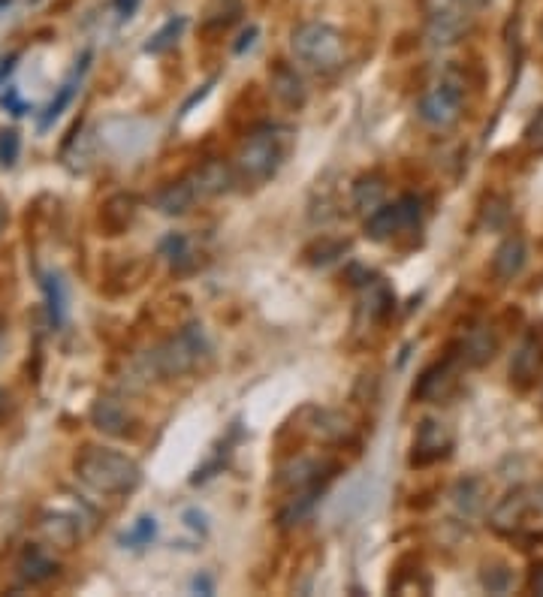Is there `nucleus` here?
Masks as SVG:
<instances>
[{
    "instance_id": "nucleus-1",
    "label": "nucleus",
    "mask_w": 543,
    "mask_h": 597,
    "mask_svg": "<svg viewBox=\"0 0 543 597\" xmlns=\"http://www.w3.org/2000/svg\"><path fill=\"white\" fill-rule=\"evenodd\" d=\"M76 474L85 486L112 498L130 495L142 483V468L127 453L109 447H85L76 456Z\"/></svg>"
},
{
    "instance_id": "nucleus-2",
    "label": "nucleus",
    "mask_w": 543,
    "mask_h": 597,
    "mask_svg": "<svg viewBox=\"0 0 543 597\" xmlns=\"http://www.w3.org/2000/svg\"><path fill=\"white\" fill-rule=\"evenodd\" d=\"M287 157V133L278 127H263L254 130L236 151L233 157V172L236 181L245 187H263L278 175Z\"/></svg>"
},
{
    "instance_id": "nucleus-3",
    "label": "nucleus",
    "mask_w": 543,
    "mask_h": 597,
    "mask_svg": "<svg viewBox=\"0 0 543 597\" xmlns=\"http://www.w3.org/2000/svg\"><path fill=\"white\" fill-rule=\"evenodd\" d=\"M293 58L305 64L308 70L320 76H332L344 67L347 61V43L344 34L326 22H305L293 31L290 37Z\"/></svg>"
},
{
    "instance_id": "nucleus-4",
    "label": "nucleus",
    "mask_w": 543,
    "mask_h": 597,
    "mask_svg": "<svg viewBox=\"0 0 543 597\" xmlns=\"http://www.w3.org/2000/svg\"><path fill=\"white\" fill-rule=\"evenodd\" d=\"M206 356H209V341H206L203 326L200 323H188L151 353V368H154L157 377L172 380V377L191 374Z\"/></svg>"
},
{
    "instance_id": "nucleus-5",
    "label": "nucleus",
    "mask_w": 543,
    "mask_h": 597,
    "mask_svg": "<svg viewBox=\"0 0 543 597\" xmlns=\"http://www.w3.org/2000/svg\"><path fill=\"white\" fill-rule=\"evenodd\" d=\"M435 46H453L471 25L474 0H420Z\"/></svg>"
},
{
    "instance_id": "nucleus-6",
    "label": "nucleus",
    "mask_w": 543,
    "mask_h": 597,
    "mask_svg": "<svg viewBox=\"0 0 543 597\" xmlns=\"http://www.w3.org/2000/svg\"><path fill=\"white\" fill-rule=\"evenodd\" d=\"M462 100H465L462 85L456 79H441L420 97L417 115L423 124H429L435 130H447L462 118Z\"/></svg>"
},
{
    "instance_id": "nucleus-7",
    "label": "nucleus",
    "mask_w": 543,
    "mask_h": 597,
    "mask_svg": "<svg viewBox=\"0 0 543 597\" xmlns=\"http://www.w3.org/2000/svg\"><path fill=\"white\" fill-rule=\"evenodd\" d=\"M335 465L323 462V459H311V456H296L290 459L287 465L278 468V477H275V486L281 492L290 495H302V492H323L329 477H332Z\"/></svg>"
},
{
    "instance_id": "nucleus-8",
    "label": "nucleus",
    "mask_w": 543,
    "mask_h": 597,
    "mask_svg": "<svg viewBox=\"0 0 543 597\" xmlns=\"http://www.w3.org/2000/svg\"><path fill=\"white\" fill-rule=\"evenodd\" d=\"M420 221V199L414 193L396 199V203H384L378 206L369 218H366V236L375 242H387L396 233L414 227Z\"/></svg>"
},
{
    "instance_id": "nucleus-9",
    "label": "nucleus",
    "mask_w": 543,
    "mask_h": 597,
    "mask_svg": "<svg viewBox=\"0 0 543 597\" xmlns=\"http://www.w3.org/2000/svg\"><path fill=\"white\" fill-rule=\"evenodd\" d=\"M450 450H453V432L441 420H423L414 435L411 465H417V468L435 465V462L447 459Z\"/></svg>"
},
{
    "instance_id": "nucleus-10",
    "label": "nucleus",
    "mask_w": 543,
    "mask_h": 597,
    "mask_svg": "<svg viewBox=\"0 0 543 597\" xmlns=\"http://www.w3.org/2000/svg\"><path fill=\"white\" fill-rule=\"evenodd\" d=\"M534 510V498H531V486H516L510 489L489 513V525L501 534H513L516 528H522L525 516Z\"/></svg>"
},
{
    "instance_id": "nucleus-11",
    "label": "nucleus",
    "mask_w": 543,
    "mask_h": 597,
    "mask_svg": "<svg viewBox=\"0 0 543 597\" xmlns=\"http://www.w3.org/2000/svg\"><path fill=\"white\" fill-rule=\"evenodd\" d=\"M197 199H200V193H197V187H194V181L188 175V178H178V181L163 184L151 196V206L160 215H166V218H181V215H188L197 206Z\"/></svg>"
},
{
    "instance_id": "nucleus-12",
    "label": "nucleus",
    "mask_w": 543,
    "mask_h": 597,
    "mask_svg": "<svg viewBox=\"0 0 543 597\" xmlns=\"http://www.w3.org/2000/svg\"><path fill=\"white\" fill-rule=\"evenodd\" d=\"M269 88H272V97L287 106V109H302L308 103V88H305V79L284 61H275L272 70H269Z\"/></svg>"
},
{
    "instance_id": "nucleus-13",
    "label": "nucleus",
    "mask_w": 543,
    "mask_h": 597,
    "mask_svg": "<svg viewBox=\"0 0 543 597\" xmlns=\"http://www.w3.org/2000/svg\"><path fill=\"white\" fill-rule=\"evenodd\" d=\"M456 359L459 356H447L432 368H426L414 386V398H420V402H441V398H447V392L456 386V368H453Z\"/></svg>"
},
{
    "instance_id": "nucleus-14",
    "label": "nucleus",
    "mask_w": 543,
    "mask_h": 597,
    "mask_svg": "<svg viewBox=\"0 0 543 597\" xmlns=\"http://www.w3.org/2000/svg\"><path fill=\"white\" fill-rule=\"evenodd\" d=\"M139 212V199L133 193H115L100 206V230L103 236H121L130 230Z\"/></svg>"
},
{
    "instance_id": "nucleus-15",
    "label": "nucleus",
    "mask_w": 543,
    "mask_h": 597,
    "mask_svg": "<svg viewBox=\"0 0 543 597\" xmlns=\"http://www.w3.org/2000/svg\"><path fill=\"white\" fill-rule=\"evenodd\" d=\"M191 181H194V187H197L200 199H209V196H221V193H227V190L236 184V172H233V166H230V163H224V160L212 157V160L200 163V166L191 172Z\"/></svg>"
},
{
    "instance_id": "nucleus-16",
    "label": "nucleus",
    "mask_w": 543,
    "mask_h": 597,
    "mask_svg": "<svg viewBox=\"0 0 543 597\" xmlns=\"http://www.w3.org/2000/svg\"><path fill=\"white\" fill-rule=\"evenodd\" d=\"M16 570H19V579H22L25 585H43V582L55 579L61 567H58V561H55L46 549H40V546H25L22 555H19V561H16Z\"/></svg>"
},
{
    "instance_id": "nucleus-17",
    "label": "nucleus",
    "mask_w": 543,
    "mask_h": 597,
    "mask_svg": "<svg viewBox=\"0 0 543 597\" xmlns=\"http://www.w3.org/2000/svg\"><path fill=\"white\" fill-rule=\"evenodd\" d=\"M91 423H94L103 435L124 438V435L130 432V423H133V420H130L127 408L118 402V398L103 395V398H97L94 408H91Z\"/></svg>"
},
{
    "instance_id": "nucleus-18",
    "label": "nucleus",
    "mask_w": 543,
    "mask_h": 597,
    "mask_svg": "<svg viewBox=\"0 0 543 597\" xmlns=\"http://www.w3.org/2000/svg\"><path fill=\"white\" fill-rule=\"evenodd\" d=\"M525 260H528V251H525L522 236H507L492 254V272L498 281H513L522 272Z\"/></svg>"
},
{
    "instance_id": "nucleus-19",
    "label": "nucleus",
    "mask_w": 543,
    "mask_h": 597,
    "mask_svg": "<svg viewBox=\"0 0 543 597\" xmlns=\"http://www.w3.org/2000/svg\"><path fill=\"white\" fill-rule=\"evenodd\" d=\"M498 350V338L492 335L489 326H474L459 344V359L465 365H486Z\"/></svg>"
},
{
    "instance_id": "nucleus-20",
    "label": "nucleus",
    "mask_w": 543,
    "mask_h": 597,
    "mask_svg": "<svg viewBox=\"0 0 543 597\" xmlns=\"http://www.w3.org/2000/svg\"><path fill=\"white\" fill-rule=\"evenodd\" d=\"M384 196H387V181L384 175L378 172H369V175H359L356 184H353V209L362 212V215H372L378 206H384Z\"/></svg>"
},
{
    "instance_id": "nucleus-21",
    "label": "nucleus",
    "mask_w": 543,
    "mask_h": 597,
    "mask_svg": "<svg viewBox=\"0 0 543 597\" xmlns=\"http://www.w3.org/2000/svg\"><path fill=\"white\" fill-rule=\"evenodd\" d=\"M242 16H245L242 0H212V4L203 10V31L221 34V31L233 28Z\"/></svg>"
},
{
    "instance_id": "nucleus-22",
    "label": "nucleus",
    "mask_w": 543,
    "mask_h": 597,
    "mask_svg": "<svg viewBox=\"0 0 543 597\" xmlns=\"http://www.w3.org/2000/svg\"><path fill=\"white\" fill-rule=\"evenodd\" d=\"M540 365H543L540 347H537V341L528 338V341H522V347L516 350V356H513V362H510V377H513L519 386H528V383L537 377Z\"/></svg>"
},
{
    "instance_id": "nucleus-23",
    "label": "nucleus",
    "mask_w": 543,
    "mask_h": 597,
    "mask_svg": "<svg viewBox=\"0 0 543 597\" xmlns=\"http://www.w3.org/2000/svg\"><path fill=\"white\" fill-rule=\"evenodd\" d=\"M40 528H43V534H46L55 546H61V549H73V546L79 543V537H82L79 522H76L73 516L46 513L43 522H40Z\"/></svg>"
},
{
    "instance_id": "nucleus-24",
    "label": "nucleus",
    "mask_w": 543,
    "mask_h": 597,
    "mask_svg": "<svg viewBox=\"0 0 543 597\" xmlns=\"http://www.w3.org/2000/svg\"><path fill=\"white\" fill-rule=\"evenodd\" d=\"M160 251H163V257L169 260V266H172V272H191L194 266H197V254H194V248H191V239L188 236H181V233H172L163 245H160Z\"/></svg>"
},
{
    "instance_id": "nucleus-25",
    "label": "nucleus",
    "mask_w": 543,
    "mask_h": 597,
    "mask_svg": "<svg viewBox=\"0 0 543 597\" xmlns=\"http://www.w3.org/2000/svg\"><path fill=\"white\" fill-rule=\"evenodd\" d=\"M88 61H91V52H85L82 55V64L73 70V76L61 85V91H58V97L49 103V109H46V115H43V121H40V127H49L67 106H70V100H73V94H76V88H79V82H82V76H85V70H88Z\"/></svg>"
},
{
    "instance_id": "nucleus-26",
    "label": "nucleus",
    "mask_w": 543,
    "mask_h": 597,
    "mask_svg": "<svg viewBox=\"0 0 543 597\" xmlns=\"http://www.w3.org/2000/svg\"><path fill=\"white\" fill-rule=\"evenodd\" d=\"M185 25H188V19L185 16H175V19H169L148 43H145V52L148 55H163V52H169L175 43H178V37H181V31H185Z\"/></svg>"
},
{
    "instance_id": "nucleus-27",
    "label": "nucleus",
    "mask_w": 543,
    "mask_h": 597,
    "mask_svg": "<svg viewBox=\"0 0 543 597\" xmlns=\"http://www.w3.org/2000/svg\"><path fill=\"white\" fill-rule=\"evenodd\" d=\"M43 290H46V302H49V320H52V326H58L64 320V311H67L64 281L58 275H49L46 284H43Z\"/></svg>"
},
{
    "instance_id": "nucleus-28",
    "label": "nucleus",
    "mask_w": 543,
    "mask_h": 597,
    "mask_svg": "<svg viewBox=\"0 0 543 597\" xmlns=\"http://www.w3.org/2000/svg\"><path fill=\"white\" fill-rule=\"evenodd\" d=\"M483 495H486V489H483L480 480H462V483L456 486V504H459L465 513L480 510V507H483Z\"/></svg>"
},
{
    "instance_id": "nucleus-29",
    "label": "nucleus",
    "mask_w": 543,
    "mask_h": 597,
    "mask_svg": "<svg viewBox=\"0 0 543 597\" xmlns=\"http://www.w3.org/2000/svg\"><path fill=\"white\" fill-rule=\"evenodd\" d=\"M154 534H157V522H154V516H139V519H136V525L121 537V543H124V546L139 549V546L151 543V540H154Z\"/></svg>"
},
{
    "instance_id": "nucleus-30",
    "label": "nucleus",
    "mask_w": 543,
    "mask_h": 597,
    "mask_svg": "<svg viewBox=\"0 0 543 597\" xmlns=\"http://www.w3.org/2000/svg\"><path fill=\"white\" fill-rule=\"evenodd\" d=\"M480 582H483V588H486V591H492V594H504V591L510 588L513 576H510V570H507L504 564H486V567H483V573H480Z\"/></svg>"
},
{
    "instance_id": "nucleus-31",
    "label": "nucleus",
    "mask_w": 543,
    "mask_h": 597,
    "mask_svg": "<svg viewBox=\"0 0 543 597\" xmlns=\"http://www.w3.org/2000/svg\"><path fill=\"white\" fill-rule=\"evenodd\" d=\"M19 148H22V139L16 130H0V166H16L19 160Z\"/></svg>"
},
{
    "instance_id": "nucleus-32",
    "label": "nucleus",
    "mask_w": 543,
    "mask_h": 597,
    "mask_svg": "<svg viewBox=\"0 0 543 597\" xmlns=\"http://www.w3.org/2000/svg\"><path fill=\"white\" fill-rule=\"evenodd\" d=\"M344 251H347V242H329V239H323V242H317L314 248H308V251H305V257L323 254V257L317 260V266H326V263H332L335 257H341Z\"/></svg>"
},
{
    "instance_id": "nucleus-33",
    "label": "nucleus",
    "mask_w": 543,
    "mask_h": 597,
    "mask_svg": "<svg viewBox=\"0 0 543 597\" xmlns=\"http://www.w3.org/2000/svg\"><path fill=\"white\" fill-rule=\"evenodd\" d=\"M525 142L537 151H543V109L531 118L528 130H525Z\"/></svg>"
},
{
    "instance_id": "nucleus-34",
    "label": "nucleus",
    "mask_w": 543,
    "mask_h": 597,
    "mask_svg": "<svg viewBox=\"0 0 543 597\" xmlns=\"http://www.w3.org/2000/svg\"><path fill=\"white\" fill-rule=\"evenodd\" d=\"M531 591H534V594H543V564H534V567H531Z\"/></svg>"
},
{
    "instance_id": "nucleus-35",
    "label": "nucleus",
    "mask_w": 543,
    "mask_h": 597,
    "mask_svg": "<svg viewBox=\"0 0 543 597\" xmlns=\"http://www.w3.org/2000/svg\"><path fill=\"white\" fill-rule=\"evenodd\" d=\"M136 7H139V0H115V10H118L124 19H130V16L136 13Z\"/></svg>"
},
{
    "instance_id": "nucleus-36",
    "label": "nucleus",
    "mask_w": 543,
    "mask_h": 597,
    "mask_svg": "<svg viewBox=\"0 0 543 597\" xmlns=\"http://www.w3.org/2000/svg\"><path fill=\"white\" fill-rule=\"evenodd\" d=\"M531 498H534V510L543 513V483H540V486H531Z\"/></svg>"
},
{
    "instance_id": "nucleus-37",
    "label": "nucleus",
    "mask_w": 543,
    "mask_h": 597,
    "mask_svg": "<svg viewBox=\"0 0 543 597\" xmlns=\"http://www.w3.org/2000/svg\"><path fill=\"white\" fill-rule=\"evenodd\" d=\"M7 224H10V209H7V203H0V236H4Z\"/></svg>"
},
{
    "instance_id": "nucleus-38",
    "label": "nucleus",
    "mask_w": 543,
    "mask_h": 597,
    "mask_svg": "<svg viewBox=\"0 0 543 597\" xmlns=\"http://www.w3.org/2000/svg\"><path fill=\"white\" fill-rule=\"evenodd\" d=\"M254 37H257V28H251V31L242 37V43L236 46V52H245V46H251V43H254Z\"/></svg>"
},
{
    "instance_id": "nucleus-39",
    "label": "nucleus",
    "mask_w": 543,
    "mask_h": 597,
    "mask_svg": "<svg viewBox=\"0 0 543 597\" xmlns=\"http://www.w3.org/2000/svg\"><path fill=\"white\" fill-rule=\"evenodd\" d=\"M4 332H7V323H4V317H0V344H4Z\"/></svg>"
}]
</instances>
